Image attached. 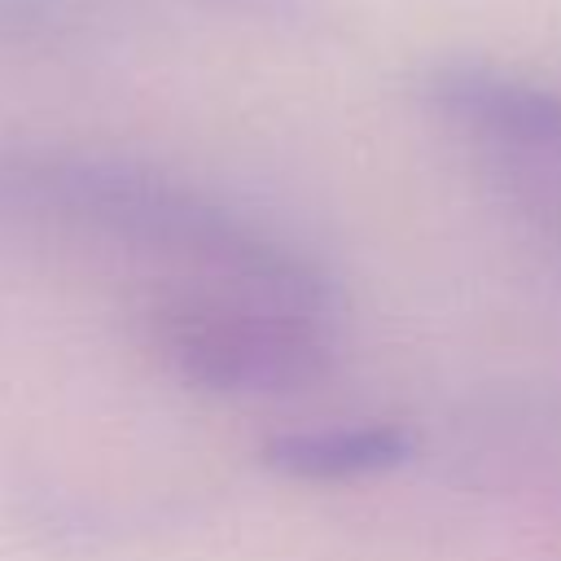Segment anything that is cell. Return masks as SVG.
<instances>
[{"label":"cell","mask_w":561,"mask_h":561,"mask_svg":"<svg viewBox=\"0 0 561 561\" xmlns=\"http://www.w3.org/2000/svg\"><path fill=\"white\" fill-rule=\"evenodd\" d=\"M0 228L53 232L167 263L162 280L250 289L337 320L333 276L298 245L241 215L224 197L136 158L0 145Z\"/></svg>","instance_id":"6da1fadb"},{"label":"cell","mask_w":561,"mask_h":561,"mask_svg":"<svg viewBox=\"0 0 561 561\" xmlns=\"http://www.w3.org/2000/svg\"><path fill=\"white\" fill-rule=\"evenodd\" d=\"M316 18V0H0V53H75L158 26L302 31Z\"/></svg>","instance_id":"277c9868"},{"label":"cell","mask_w":561,"mask_h":561,"mask_svg":"<svg viewBox=\"0 0 561 561\" xmlns=\"http://www.w3.org/2000/svg\"><path fill=\"white\" fill-rule=\"evenodd\" d=\"M140 333L180 381L210 394H294L333 368V320L210 280L153 285Z\"/></svg>","instance_id":"7a4b0ae2"},{"label":"cell","mask_w":561,"mask_h":561,"mask_svg":"<svg viewBox=\"0 0 561 561\" xmlns=\"http://www.w3.org/2000/svg\"><path fill=\"white\" fill-rule=\"evenodd\" d=\"M482 171H486V184L500 193V202L530 232V241L543 245V254L561 272V167L491 158V162H482Z\"/></svg>","instance_id":"8992f818"},{"label":"cell","mask_w":561,"mask_h":561,"mask_svg":"<svg viewBox=\"0 0 561 561\" xmlns=\"http://www.w3.org/2000/svg\"><path fill=\"white\" fill-rule=\"evenodd\" d=\"M421 110L478 162L561 167V88L482 57H434L416 75Z\"/></svg>","instance_id":"3957f363"},{"label":"cell","mask_w":561,"mask_h":561,"mask_svg":"<svg viewBox=\"0 0 561 561\" xmlns=\"http://www.w3.org/2000/svg\"><path fill=\"white\" fill-rule=\"evenodd\" d=\"M416 451V434L390 421L364 425H316V430H285L259 447V460L294 482H351L377 478L408 465Z\"/></svg>","instance_id":"5b68a950"}]
</instances>
